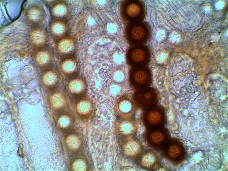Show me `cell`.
Segmentation results:
<instances>
[{
  "label": "cell",
  "mask_w": 228,
  "mask_h": 171,
  "mask_svg": "<svg viewBox=\"0 0 228 171\" xmlns=\"http://www.w3.org/2000/svg\"><path fill=\"white\" fill-rule=\"evenodd\" d=\"M117 129L122 135L127 136L133 133L135 130L133 122L130 121H125L118 123Z\"/></svg>",
  "instance_id": "15"
},
{
  "label": "cell",
  "mask_w": 228,
  "mask_h": 171,
  "mask_svg": "<svg viewBox=\"0 0 228 171\" xmlns=\"http://www.w3.org/2000/svg\"><path fill=\"white\" fill-rule=\"evenodd\" d=\"M146 136L150 144L157 149L162 147L167 138L166 131L158 127L150 129L148 132Z\"/></svg>",
  "instance_id": "9"
},
{
  "label": "cell",
  "mask_w": 228,
  "mask_h": 171,
  "mask_svg": "<svg viewBox=\"0 0 228 171\" xmlns=\"http://www.w3.org/2000/svg\"><path fill=\"white\" fill-rule=\"evenodd\" d=\"M120 11L123 21L129 23L141 22L145 17L144 5L141 1L124 0L121 3Z\"/></svg>",
  "instance_id": "2"
},
{
  "label": "cell",
  "mask_w": 228,
  "mask_h": 171,
  "mask_svg": "<svg viewBox=\"0 0 228 171\" xmlns=\"http://www.w3.org/2000/svg\"><path fill=\"white\" fill-rule=\"evenodd\" d=\"M125 38L130 44L142 45L146 43L150 36L148 24L145 22L129 23L125 29Z\"/></svg>",
  "instance_id": "1"
},
{
  "label": "cell",
  "mask_w": 228,
  "mask_h": 171,
  "mask_svg": "<svg viewBox=\"0 0 228 171\" xmlns=\"http://www.w3.org/2000/svg\"><path fill=\"white\" fill-rule=\"evenodd\" d=\"M65 26L62 22L54 19L50 23L49 26L50 34L55 40L60 38L64 34Z\"/></svg>",
  "instance_id": "12"
},
{
  "label": "cell",
  "mask_w": 228,
  "mask_h": 171,
  "mask_svg": "<svg viewBox=\"0 0 228 171\" xmlns=\"http://www.w3.org/2000/svg\"><path fill=\"white\" fill-rule=\"evenodd\" d=\"M78 75L77 73L75 72L72 74L68 75V78L69 80H72L77 78Z\"/></svg>",
  "instance_id": "18"
},
{
  "label": "cell",
  "mask_w": 228,
  "mask_h": 171,
  "mask_svg": "<svg viewBox=\"0 0 228 171\" xmlns=\"http://www.w3.org/2000/svg\"><path fill=\"white\" fill-rule=\"evenodd\" d=\"M120 109L124 113H128L130 111L133 106L132 101L128 98H125L121 101Z\"/></svg>",
  "instance_id": "17"
},
{
  "label": "cell",
  "mask_w": 228,
  "mask_h": 171,
  "mask_svg": "<svg viewBox=\"0 0 228 171\" xmlns=\"http://www.w3.org/2000/svg\"><path fill=\"white\" fill-rule=\"evenodd\" d=\"M65 6L61 3H52L50 7V13L55 19H60L64 18L66 13Z\"/></svg>",
  "instance_id": "14"
},
{
  "label": "cell",
  "mask_w": 228,
  "mask_h": 171,
  "mask_svg": "<svg viewBox=\"0 0 228 171\" xmlns=\"http://www.w3.org/2000/svg\"><path fill=\"white\" fill-rule=\"evenodd\" d=\"M150 57L149 48L143 45H132L129 47L126 54L128 63L135 67L146 65L149 61Z\"/></svg>",
  "instance_id": "3"
},
{
  "label": "cell",
  "mask_w": 228,
  "mask_h": 171,
  "mask_svg": "<svg viewBox=\"0 0 228 171\" xmlns=\"http://www.w3.org/2000/svg\"><path fill=\"white\" fill-rule=\"evenodd\" d=\"M151 74L148 69L144 67H135L130 74V80L132 85L139 88L146 87L150 83Z\"/></svg>",
  "instance_id": "5"
},
{
  "label": "cell",
  "mask_w": 228,
  "mask_h": 171,
  "mask_svg": "<svg viewBox=\"0 0 228 171\" xmlns=\"http://www.w3.org/2000/svg\"><path fill=\"white\" fill-rule=\"evenodd\" d=\"M48 38L47 31L41 26H34L29 33L30 44L35 48L39 49L44 48L47 43Z\"/></svg>",
  "instance_id": "6"
},
{
  "label": "cell",
  "mask_w": 228,
  "mask_h": 171,
  "mask_svg": "<svg viewBox=\"0 0 228 171\" xmlns=\"http://www.w3.org/2000/svg\"><path fill=\"white\" fill-rule=\"evenodd\" d=\"M138 162L143 168L151 169L156 166L159 162L157 154L152 150H146L143 152L139 156Z\"/></svg>",
  "instance_id": "10"
},
{
  "label": "cell",
  "mask_w": 228,
  "mask_h": 171,
  "mask_svg": "<svg viewBox=\"0 0 228 171\" xmlns=\"http://www.w3.org/2000/svg\"><path fill=\"white\" fill-rule=\"evenodd\" d=\"M25 15L28 22L34 26H41L45 17L43 7L37 4H33L28 8Z\"/></svg>",
  "instance_id": "7"
},
{
  "label": "cell",
  "mask_w": 228,
  "mask_h": 171,
  "mask_svg": "<svg viewBox=\"0 0 228 171\" xmlns=\"http://www.w3.org/2000/svg\"><path fill=\"white\" fill-rule=\"evenodd\" d=\"M68 136V145L71 153H74L78 151L81 147L82 139L80 134L77 133H72Z\"/></svg>",
  "instance_id": "13"
},
{
  "label": "cell",
  "mask_w": 228,
  "mask_h": 171,
  "mask_svg": "<svg viewBox=\"0 0 228 171\" xmlns=\"http://www.w3.org/2000/svg\"><path fill=\"white\" fill-rule=\"evenodd\" d=\"M166 154L168 157L172 159L177 158L182 153V149L179 145L175 144H171L167 147Z\"/></svg>",
  "instance_id": "16"
},
{
  "label": "cell",
  "mask_w": 228,
  "mask_h": 171,
  "mask_svg": "<svg viewBox=\"0 0 228 171\" xmlns=\"http://www.w3.org/2000/svg\"><path fill=\"white\" fill-rule=\"evenodd\" d=\"M69 166L72 170H87L89 168L87 158L81 155H76L72 157L69 161Z\"/></svg>",
  "instance_id": "11"
},
{
  "label": "cell",
  "mask_w": 228,
  "mask_h": 171,
  "mask_svg": "<svg viewBox=\"0 0 228 171\" xmlns=\"http://www.w3.org/2000/svg\"><path fill=\"white\" fill-rule=\"evenodd\" d=\"M145 124L151 128L158 127L163 123L164 115L161 108L152 107L145 113L144 117Z\"/></svg>",
  "instance_id": "8"
},
{
  "label": "cell",
  "mask_w": 228,
  "mask_h": 171,
  "mask_svg": "<svg viewBox=\"0 0 228 171\" xmlns=\"http://www.w3.org/2000/svg\"><path fill=\"white\" fill-rule=\"evenodd\" d=\"M134 99L136 103L143 108L152 107L157 101L155 91L146 87L139 88L135 92Z\"/></svg>",
  "instance_id": "4"
}]
</instances>
